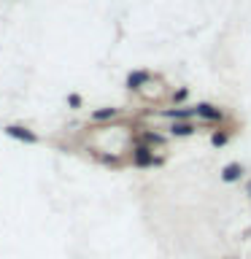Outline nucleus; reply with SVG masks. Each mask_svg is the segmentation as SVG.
Returning a JSON list of instances; mask_svg holds the SVG:
<instances>
[{
  "label": "nucleus",
  "mask_w": 251,
  "mask_h": 259,
  "mask_svg": "<svg viewBox=\"0 0 251 259\" xmlns=\"http://www.w3.org/2000/svg\"><path fill=\"white\" fill-rule=\"evenodd\" d=\"M133 162H135L138 167H146V165H159V159L151 154V146H146V143H143V146H138V149L133 151Z\"/></svg>",
  "instance_id": "1"
},
{
  "label": "nucleus",
  "mask_w": 251,
  "mask_h": 259,
  "mask_svg": "<svg viewBox=\"0 0 251 259\" xmlns=\"http://www.w3.org/2000/svg\"><path fill=\"white\" fill-rule=\"evenodd\" d=\"M6 135L8 138H16V141H22V143H38V135L30 133L27 127H19V124H8L6 127Z\"/></svg>",
  "instance_id": "2"
},
{
  "label": "nucleus",
  "mask_w": 251,
  "mask_h": 259,
  "mask_svg": "<svg viewBox=\"0 0 251 259\" xmlns=\"http://www.w3.org/2000/svg\"><path fill=\"white\" fill-rule=\"evenodd\" d=\"M194 113L202 116V119H211V121H222L224 119V113L219 111V108H214V105H208V103H200L197 108H194Z\"/></svg>",
  "instance_id": "3"
},
{
  "label": "nucleus",
  "mask_w": 251,
  "mask_h": 259,
  "mask_svg": "<svg viewBox=\"0 0 251 259\" xmlns=\"http://www.w3.org/2000/svg\"><path fill=\"white\" fill-rule=\"evenodd\" d=\"M146 81H149V73H146V70H133L127 76V89H133V92H135V89H141Z\"/></svg>",
  "instance_id": "4"
},
{
  "label": "nucleus",
  "mask_w": 251,
  "mask_h": 259,
  "mask_svg": "<svg viewBox=\"0 0 251 259\" xmlns=\"http://www.w3.org/2000/svg\"><path fill=\"white\" fill-rule=\"evenodd\" d=\"M243 176V165H238V162H232V165H227L224 170H222V181H238V178Z\"/></svg>",
  "instance_id": "5"
},
{
  "label": "nucleus",
  "mask_w": 251,
  "mask_h": 259,
  "mask_svg": "<svg viewBox=\"0 0 251 259\" xmlns=\"http://www.w3.org/2000/svg\"><path fill=\"white\" fill-rule=\"evenodd\" d=\"M162 116L176 119V121H186V119L197 116V113H194V108H176V111H162Z\"/></svg>",
  "instance_id": "6"
},
{
  "label": "nucleus",
  "mask_w": 251,
  "mask_h": 259,
  "mask_svg": "<svg viewBox=\"0 0 251 259\" xmlns=\"http://www.w3.org/2000/svg\"><path fill=\"white\" fill-rule=\"evenodd\" d=\"M170 133L178 135V138H184V135H192L194 133V124H189V121H176L173 127H170Z\"/></svg>",
  "instance_id": "7"
},
{
  "label": "nucleus",
  "mask_w": 251,
  "mask_h": 259,
  "mask_svg": "<svg viewBox=\"0 0 251 259\" xmlns=\"http://www.w3.org/2000/svg\"><path fill=\"white\" fill-rule=\"evenodd\" d=\"M116 113H119V108H100V111L92 113V119L95 121H105V119H113Z\"/></svg>",
  "instance_id": "8"
},
{
  "label": "nucleus",
  "mask_w": 251,
  "mask_h": 259,
  "mask_svg": "<svg viewBox=\"0 0 251 259\" xmlns=\"http://www.w3.org/2000/svg\"><path fill=\"white\" fill-rule=\"evenodd\" d=\"M227 141H230V135H227V133H214V138H211V143H214L216 149H222Z\"/></svg>",
  "instance_id": "9"
},
{
  "label": "nucleus",
  "mask_w": 251,
  "mask_h": 259,
  "mask_svg": "<svg viewBox=\"0 0 251 259\" xmlns=\"http://www.w3.org/2000/svg\"><path fill=\"white\" fill-rule=\"evenodd\" d=\"M141 138L146 141V146H149V143H162V141H165V138H162V135H154V133H143Z\"/></svg>",
  "instance_id": "10"
},
{
  "label": "nucleus",
  "mask_w": 251,
  "mask_h": 259,
  "mask_svg": "<svg viewBox=\"0 0 251 259\" xmlns=\"http://www.w3.org/2000/svg\"><path fill=\"white\" fill-rule=\"evenodd\" d=\"M68 105H73V108H78V105H81V97H78V95H68Z\"/></svg>",
  "instance_id": "11"
},
{
  "label": "nucleus",
  "mask_w": 251,
  "mask_h": 259,
  "mask_svg": "<svg viewBox=\"0 0 251 259\" xmlns=\"http://www.w3.org/2000/svg\"><path fill=\"white\" fill-rule=\"evenodd\" d=\"M186 95H189V92H186V89H178V92L173 95V100H184V97H186Z\"/></svg>",
  "instance_id": "12"
},
{
  "label": "nucleus",
  "mask_w": 251,
  "mask_h": 259,
  "mask_svg": "<svg viewBox=\"0 0 251 259\" xmlns=\"http://www.w3.org/2000/svg\"><path fill=\"white\" fill-rule=\"evenodd\" d=\"M248 194H251V186H248Z\"/></svg>",
  "instance_id": "13"
}]
</instances>
